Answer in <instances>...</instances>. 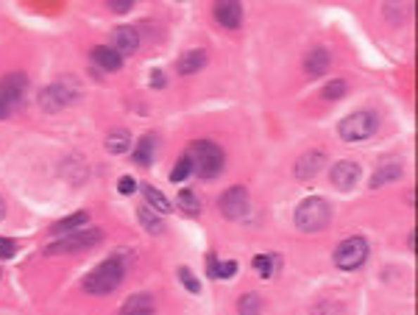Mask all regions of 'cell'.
<instances>
[{"label": "cell", "instance_id": "cell-4", "mask_svg": "<svg viewBox=\"0 0 418 315\" xmlns=\"http://www.w3.org/2000/svg\"><path fill=\"white\" fill-rule=\"evenodd\" d=\"M187 157L193 162V173H198L201 179H215V176L223 170V165H226L223 151H220L212 140H198V143H193L190 151H187Z\"/></svg>", "mask_w": 418, "mask_h": 315}, {"label": "cell", "instance_id": "cell-15", "mask_svg": "<svg viewBox=\"0 0 418 315\" xmlns=\"http://www.w3.org/2000/svg\"><path fill=\"white\" fill-rule=\"evenodd\" d=\"M92 62H95L101 70H106V73H118V70L123 68V56H120L115 48H109V45L92 48Z\"/></svg>", "mask_w": 418, "mask_h": 315}, {"label": "cell", "instance_id": "cell-27", "mask_svg": "<svg viewBox=\"0 0 418 315\" xmlns=\"http://www.w3.org/2000/svg\"><path fill=\"white\" fill-rule=\"evenodd\" d=\"M346 89H348L346 81L338 79V81H329V84L324 86V92H321V95H324V101H341V98L346 95Z\"/></svg>", "mask_w": 418, "mask_h": 315}, {"label": "cell", "instance_id": "cell-28", "mask_svg": "<svg viewBox=\"0 0 418 315\" xmlns=\"http://www.w3.org/2000/svg\"><path fill=\"white\" fill-rule=\"evenodd\" d=\"M190 173H193V162H190V157H182L179 159V165L170 170V181H176V184H179V181H184Z\"/></svg>", "mask_w": 418, "mask_h": 315}, {"label": "cell", "instance_id": "cell-20", "mask_svg": "<svg viewBox=\"0 0 418 315\" xmlns=\"http://www.w3.org/2000/svg\"><path fill=\"white\" fill-rule=\"evenodd\" d=\"M153 154H156V134H145L137 146H134V162L145 167V165H151Z\"/></svg>", "mask_w": 418, "mask_h": 315}, {"label": "cell", "instance_id": "cell-11", "mask_svg": "<svg viewBox=\"0 0 418 315\" xmlns=\"http://www.w3.org/2000/svg\"><path fill=\"white\" fill-rule=\"evenodd\" d=\"M112 48H115L120 56L137 53V48H139L137 28H132V25H118V28L112 31Z\"/></svg>", "mask_w": 418, "mask_h": 315}, {"label": "cell", "instance_id": "cell-5", "mask_svg": "<svg viewBox=\"0 0 418 315\" xmlns=\"http://www.w3.org/2000/svg\"><path fill=\"white\" fill-rule=\"evenodd\" d=\"M78 95H81V86H78V81L75 79H56L53 84H48V86L42 89V95H39V106H42L45 112L56 115V112H62V109L72 106V103L78 101Z\"/></svg>", "mask_w": 418, "mask_h": 315}, {"label": "cell", "instance_id": "cell-8", "mask_svg": "<svg viewBox=\"0 0 418 315\" xmlns=\"http://www.w3.org/2000/svg\"><path fill=\"white\" fill-rule=\"evenodd\" d=\"M335 265L341 271H357L365 259H368V240L365 237H346L338 248H335Z\"/></svg>", "mask_w": 418, "mask_h": 315}, {"label": "cell", "instance_id": "cell-31", "mask_svg": "<svg viewBox=\"0 0 418 315\" xmlns=\"http://www.w3.org/2000/svg\"><path fill=\"white\" fill-rule=\"evenodd\" d=\"M234 274H237V262L229 259V262H220V265H217V276H215V279H232Z\"/></svg>", "mask_w": 418, "mask_h": 315}, {"label": "cell", "instance_id": "cell-30", "mask_svg": "<svg viewBox=\"0 0 418 315\" xmlns=\"http://www.w3.org/2000/svg\"><path fill=\"white\" fill-rule=\"evenodd\" d=\"M260 307H262V304H260V299H257L254 293H248V296H243V299L237 302V310H240L243 315L260 313Z\"/></svg>", "mask_w": 418, "mask_h": 315}, {"label": "cell", "instance_id": "cell-21", "mask_svg": "<svg viewBox=\"0 0 418 315\" xmlns=\"http://www.w3.org/2000/svg\"><path fill=\"white\" fill-rule=\"evenodd\" d=\"M137 218H139V224L145 226L148 235H162V232H165V224H162V218L156 215V210H151V207H139Z\"/></svg>", "mask_w": 418, "mask_h": 315}, {"label": "cell", "instance_id": "cell-3", "mask_svg": "<svg viewBox=\"0 0 418 315\" xmlns=\"http://www.w3.org/2000/svg\"><path fill=\"white\" fill-rule=\"evenodd\" d=\"M376 131H379V115L371 112V109L351 112V115H346V117L338 123V134H341L343 143H362V140H371Z\"/></svg>", "mask_w": 418, "mask_h": 315}, {"label": "cell", "instance_id": "cell-14", "mask_svg": "<svg viewBox=\"0 0 418 315\" xmlns=\"http://www.w3.org/2000/svg\"><path fill=\"white\" fill-rule=\"evenodd\" d=\"M215 20L223 28H237L243 20V6L237 0H215Z\"/></svg>", "mask_w": 418, "mask_h": 315}, {"label": "cell", "instance_id": "cell-29", "mask_svg": "<svg viewBox=\"0 0 418 315\" xmlns=\"http://www.w3.org/2000/svg\"><path fill=\"white\" fill-rule=\"evenodd\" d=\"M179 279H182V285H184L190 293H201V282L193 276V271H190L187 265H182V268H179Z\"/></svg>", "mask_w": 418, "mask_h": 315}, {"label": "cell", "instance_id": "cell-16", "mask_svg": "<svg viewBox=\"0 0 418 315\" xmlns=\"http://www.w3.org/2000/svg\"><path fill=\"white\" fill-rule=\"evenodd\" d=\"M402 173H405V167H402L399 162H385V165H379V167L374 170V176H371V187L376 190V187L393 184V181L402 179Z\"/></svg>", "mask_w": 418, "mask_h": 315}, {"label": "cell", "instance_id": "cell-36", "mask_svg": "<svg viewBox=\"0 0 418 315\" xmlns=\"http://www.w3.org/2000/svg\"><path fill=\"white\" fill-rule=\"evenodd\" d=\"M151 86H165V76L162 73H153L151 76Z\"/></svg>", "mask_w": 418, "mask_h": 315}, {"label": "cell", "instance_id": "cell-35", "mask_svg": "<svg viewBox=\"0 0 418 315\" xmlns=\"http://www.w3.org/2000/svg\"><path fill=\"white\" fill-rule=\"evenodd\" d=\"M217 265H220V262H217V259L209 254V276H217Z\"/></svg>", "mask_w": 418, "mask_h": 315}, {"label": "cell", "instance_id": "cell-13", "mask_svg": "<svg viewBox=\"0 0 418 315\" xmlns=\"http://www.w3.org/2000/svg\"><path fill=\"white\" fill-rule=\"evenodd\" d=\"M329 68H332V53H329L324 45L312 48V51L304 56V70H307V76H312V79L324 76Z\"/></svg>", "mask_w": 418, "mask_h": 315}, {"label": "cell", "instance_id": "cell-17", "mask_svg": "<svg viewBox=\"0 0 418 315\" xmlns=\"http://www.w3.org/2000/svg\"><path fill=\"white\" fill-rule=\"evenodd\" d=\"M382 11H385V17H388V22H391V25H402V22H407V20H410L413 0H385Z\"/></svg>", "mask_w": 418, "mask_h": 315}, {"label": "cell", "instance_id": "cell-32", "mask_svg": "<svg viewBox=\"0 0 418 315\" xmlns=\"http://www.w3.org/2000/svg\"><path fill=\"white\" fill-rule=\"evenodd\" d=\"M17 254V243L8 237H0V259H11Z\"/></svg>", "mask_w": 418, "mask_h": 315}, {"label": "cell", "instance_id": "cell-34", "mask_svg": "<svg viewBox=\"0 0 418 315\" xmlns=\"http://www.w3.org/2000/svg\"><path fill=\"white\" fill-rule=\"evenodd\" d=\"M109 3V8L115 11V14H126V11H132V6H134V0H106Z\"/></svg>", "mask_w": 418, "mask_h": 315}, {"label": "cell", "instance_id": "cell-6", "mask_svg": "<svg viewBox=\"0 0 418 315\" xmlns=\"http://www.w3.org/2000/svg\"><path fill=\"white\" fill-rule=\"evenodd\" d=\"M103 240V232L101 229H75V232H68L62 235V240L51 243L45 248L48 257H56V254H75V251H87V248H95L98 243Z\"/></svg>", "mask_w": 418, "mask_h": 315}, {"label": "cell", "instance_id": "cell-33", "mask_svg": "<svg viewBox=\"0 0 418 315\" xmlns=\"http://www.w3.org/2000/svg\"><path fill=\"white\" fill-rule=\"evenodd\" d=\"M118 190H120V195H132V193L137 190V181H134L132 176H123V179L118 181Z\"/></svg>", "mask_w": 418, "mask_h": 315}, {"label": "cell", "instance_id": "cell-1", "mask_svg": "<svg viewBox=\"0 0 418 315\" xmlns=\"http://www.w3.org/2000/svg\"><path fill=\"white\" fill-rule=\"evenodd\" d=\"M123 276H126V265H123L118 257H112V259L101 262V265L84 279V293H89V296H109V293H115V290L120 288Z\"/></svg>", "mask_w": 418, "mask_h": 315}, {"label": "cell", "instance_id": "cell-22", "mask_svg": "<svg viewBox=\"0 0 418 315\" xmlns=\"http://www.w3.org/2000/svg\"><path fill=\"white\" fill-rule=\"evenodd\" d=\"M129 148H132V134L126 129H118V131H112L106 137V151L109 154H126Z\"/></svg>", "mask_w": 418, "mask_h": 315}, {"label": "cell", "instance_id": "cell-23", "mask_svg": "<svg viewBox=\"0 0 418 315\" xmlns=\"http://www.w3.org/2000/svg\"><path fill=\"white\" fill-rule=\"evenodd\" d=\"M142 195H145V204H148L151 210H156V212H162V215L173 210V204H170V201L165 198V193H162V190H156V187H151V184H148V187L142 190Z\"/></svg>", "mask_w": 418, "mask_h": 315}, {"label": "cell", "instance_id": "cell-10", "mask_svg": "<svg viewBox=\"0 0 418 315\" xmlns=\"http://www.w3.org/2000/svg\"><path fill=\"white\" fill-rule=\"evenodd\" d=\"M329 179H332V187H338V190H354L357 187V181H360V165H354V162H338L335 167H332V173H329Z\"/></svg>", "mask_w": 418, "mask_h": 315}, {"label": "cell", "instance_id": "cell-19", "mask_svg": "<svg viewBox=\"0 0 418 315\" xmlns=\"http://www.w3.org/2000/svg\"><path fill=\"white\" fill-rule=\"evenodd\" d=\"M81 226H89V212H72L70 218H62V221H56V224L51 226V235L62 237V235H68V232H75V229H81Z\"/></svg>", "mask_w": 418, "mask_h": 315}, {"label": "cell", "instance_id": "cell-9", "mask_svg": "<svg viewBox=\"0 0 418 315\" xmlns=\"http://www.w3.org/2000/svg\"><path fill=\"white\" fill-rule=\"evenodd\" d=\"M220 212L229 221H240L248 212V190L246 187H232L220 195Z\"/></svg>", "mask_w": 418, "mask_h": 315}, {"label": "cell", "instance_id": "cell-26", "mask_svg": "<svg viewBox=\"0 0 418 315\" xmlns=\"http://www.w3.org/2000/svg\"><path fill=\"white\" fill-rule=\"evenodd\" d=\"M274 257H268V254H257L254 257V271L262 276V279H271L274 276Z\"/></svg>", "mask_w": 418, "mask_h": 315}, {"label": "cell", "instance_id": "cell-12", "mask_svg": "<svg viewBox=\"0 0 418 315\" xmlns=\"http://www.w3.org/2000/svg\"><path fill=\"white\" fill-rule=\"evenodd\" d=\"M324 167V151H307L304 157L296 162V179L301 184H310Z\"/></svg>", "mask_w": 418, "mask_h": 315}, {"label": "cell", "instance_id": "cell-37", "mask_svg": "<svg viewBox=\"0 0 418 315\" xmlns=\"http://www.w3.org/2000/svg\"><path fill=\"white\" fill-rule=\"evenodd\" d=\"M3 218H6V201L0 198V221H3Z\"/></svg>", "mask_w": 418, "mask_h": 315}, {"label": "cell", "instance_id": "cell-24", "mask_svg": "<svg viewBox=\"0 0 418 315\" xmlns=\"http://www.w3.org/2000/svg\"><path fill=\"white\" fill-rule=\"evenodd\" d=\"M120 310H123V313H153L156 304H153V299H151L148 293H139V296H132L129 302H123Z\"/></svg>", "mask_w": 418, "mask_h": 315}, {"label": "cell", "instance_id": "cell-2", "mask_svg": "<svg viewBox=\"0 0 418 315\" xmlns=\"http://www.w3.org/2000/svg\"><path fill=\"white\" fill-rule=\"evenodd\" d=\"M332 221V207L327 198L321 195H312V198H304L298 207H296V226L307 235L312 232H324Z\"/></svg>", "mask_w": 418, "mask_h": 315}, {"label": "cell", "instance_id": "cell-18", "mask_svg": "<svg viewBox=\"0 0 418 315\" xmlns=\"http://www.w3.org/2000/svg\"><path fill=\"white\" fill-rule=\"evenodd\" d=\"M204 65H207V53H204L201 48L187 51V53L179 56V73H182V76H193V73H198Z\"/></svg>", "mask_w": 418, "mask_h": 315}, {"label": "cell", "instance_id": "cell-25", "mask_svg": "<svg viewBox=\"0 0 418 315\" xmlns=\"http://www.w3.org/2000/svg\"><path fill=\"white\" fill-rule=\"evenodd\" d=\"M176 204H179V210H182V212H187V215L201 212V201H198V195H196L193 190H182V193H179V198H176Z\"/></svg>", "mask_w": 418, "mask_h": 315}, {"label": "cell", "instance_id": "cell-7", "mask_svg": "<svg viewBox=\"0 0 418 315\" xmlns=\"http://www.w3.org/2000/svg\"><path fill=\"white\" fill-rule=\"evenodd\" d=\"M25 86H28V79L25 73H8L0 79V120L8 117L25 98Z\"/></svg>", "mask_w": 418, "mask_h": 315}]
</instances>
